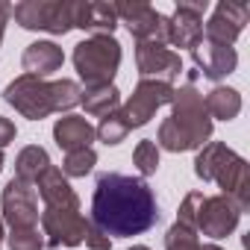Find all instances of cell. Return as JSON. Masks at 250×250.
<instances>
[{"label": "cell", "mask_w": 250, "mask_h": 250, "mask_svg": "<svg viewBox=\"0 0 250 250\" xmlns=\"http://www.w3.org/2000/svg\"><path fill=\"white\" fill-rule=\"evenodd\" d=\"M159 221V203L153 188L142 177L100 174L91 197V224L115 238L147 232Z\"/></svg>", "instance_id": "6da1fadb"}, {"label": "cell", "mask_w": 250, "mask_h": 250, "mask_svg": "<svg viewBox=\"0 0 250 250\" xmlns=\"http://www.w3.org/2000/svg\"><path fill=\"white\" fill-rule=\"evenodd\" d=\"M171 106H174L171 118H165L159 124L156 147H165L171 153L203 147L212 136V118L206 115L203 94L194 88V83H186V85L174 88Z\"/></svg>", "instance_id": "7a4b0ae2"}, {"label": "cell", "mask_w": 250, "mask_h": 250, "mask_svg": "<svg viewBox=\"0 0 250 250\" xmlns=\"http://www.w3.org/2000/svg\"><path fill=\"white\" fill-rule=\"evenodd\" d=\"M194 174L203 183H218L221 194H227L241 212L250 209V168L224 142H206L200 147L194 159Z\"/></svg>", "instance_id": "3957f363"}, {"label": "cell", "mask_w": 250, "mask_h": 250, "mask_svg": "<svg viewBox=\"0 0 250 250\" xmlns=\"http://www.w3.org/2000/svg\"><path fill=\"white\" fill-rule=\"evenodd\" d=\"M121 65V44L115 36H91L74 47V68L85 85H109Z\"/></svg>", "instance_id": "277c9868"}, {"label": "cell", "mask_w": 250, "mask_h": 250, "mask_svg": "<svg viewBox=\"0 0 250 250\" xmlns=\"http://www.w3.org/2000/svg\"><path fill=\"white\" fill-rule=\"evenodd\" d=\"M12 15L24 30L65 36L68 30H74V0H24L12 6Z\"/></svg>", "instance_id": "5b68a950"}, {"label": "cell", "mask_w": 250, "mask_h": 250, "mask_svg": "<svg viewBox=\"0 0 250 250\" xmlns=\"http://www.w3.org/2000/svg\"><path fill=\"white\" fill-rule=\"evenodd\" d=\"M3 100L9 106H15L24 118L30 121H42L47 115L56 112V97H53V83L21 74L15 77L6 88H3Z\"/></svg>", "instance_id": "8992f818"}, {"label": "cell", "mask_w": 250, "mask_h": 250, "mask_svg": "<svg viewBox=\"0 0 250 250\" xmlns=\"http://www.w3.org/2000/svg\"><path fill=\"white\" fill-rule=\"evenodd\" d=\"M171 100H174V85L171 83L139 80V85L133 88L127 103L118 109V115H121L124 124H127V130H136V127H145V124L156 115V109L171 103Z\"/></svg>", "instance_id": "52a82bcc"}, {"label": "cell", "mask_w": 250, "mask_h": 250, "mask_svg": "<svg viewBox=\"0 0 250 250\" xmlns=\"http://www.w3.org/2000/svg\"><path fill=\"white\" fill-rule=\"evenodd\" d=\"M0 206H3V221L9 229H24V227H39V191L36 186L12 177L0 194Z\"/></svg>", "instance_id": "ba28073f"}, {"label": "cell", "mask_w": 250, "mask_h": 250, "mask_svg": "<svg viewBox=\"0 0 250 250\" xmlns=\"http://www.w3.org/2000/svg\"><path fill=\"white\" fill-rule=\"evenodd\" d=\"M115 15L127 24L136 42H156L168 44V18L156 12L150 3H112Z\"/></svg>", "instance_id": "9c48e42d"}, {"label": "cell", "mask_w": 250, "mask_h": 250, "mask_svg": "<svg viewBox=\"0 0 250 250\" xmlns=\"http://www.w3.org/2000/svg\"><path fill=\"white\" fill-rule=\"evenodd\" d=\"M88 221L80 215V209H47L42 212V235L47 247H77L85 241Z\"/></svg>", "instance_id": "30bf717a"}, {"label": "cell", "mask_w": 250, "mask_h": 250, "mask_svg": "<svg viewBox=\"0 0 250 250\" xmlns=\"http://www.w3.org/2000/svg\"><path fill=\"white\" fill-rule=\"evenodd\" d=\"M136 65L142 80H159V83H174L183 74V59L165 44L156 42H136Z\"/></svg>", "instance_id": "8fae6325"}, {"label": "cell", "mask_w": 250, "mask_h": 250, "mask_svg": "<svg viewBox=\"0 0 250 250\" xmlns=\"http://www.w3.org/2000/svg\"><path fill=\"white\" fill-rule=\"evenodd\" d=\"M206 0H180L174 15L168 18V44L174 47H194L203 39V12Z\"/></svg>", "instance_id": "7c38bea8"}, {"label": "cell", "mask_w": 250, "mask_h": 250, "mask_svg": "<svg viewBox=\"0 0 250 250\" xmlns=\"http://www.w3.org/2000/svg\"><path fill=\"white\" fill-rule=\"evenodd\" d=\"M238 218H241V209L227 194L203 197L200 212H197V232L209 238H227L238 227Z\"/></svg>", "instance_id": "4fadbf2b"}, {"label": "cell", "mask_w": 250, "mask_h": 250, "mask_svg": "<svg viewBox=\"0 0 250 250\" xmlns=\"http://www.w3.org/2000/svg\"><path fill=\"white\" fill-rule=\"evenodd\" d=\"M247 18H250V6H244V3H227V0H221V3L215 6V12H212V18H209V24L203 27V33H206L203 39L232 47V42L241 36Z\"/></svg>", "instance_id": "5bb4252c"}, {"label": "cell", "mask_w": 250, "mask_h": 250, "mask_svg": "<svg viewBox=\"0 0 250 250\" xmlns=\"http://www.w3.org/2000/svg\"><path fill=\"white\" fill-rule=\"evenodd\" d=\"M191 59L194 65L200 68V74L206 80H224L235 71L238 65V53L235 47L229 44H218V42H209V39H200L194 47H191Z\"/></svg>", "instance_id": "9a60e30c"}, {"label": "cell", "mask_w": 250, "mask_h": 250, "mask_svg": "<svg viewBox=\"0 0 250 250\" xmlns=\"http://www.w3.org/2000/svg\"><path fill=\"white\" fill-rule=\"evenodd\" d=\"M118 27V15L112 3L103 0H74V30H85L91 36H112Z\"/></svg>", "instance_id": "2e32d148"}, {"label": "cell", "mask_w": 250, "mask_h": 250, "mask_svg": "<svg viewBox=\"0 0 250 250\" xmlns=\"http://www.w3.org/2000/svg\"><path fill=\"white\" fill-rule=\"evenodd\" d=\"M36 191H39V197L44 200L47 209H80V197H77V191L71 188L68 177H65L59 168H53V165L39 177Z\"/></svg>", "instance_id": "e0dca14e"}, {"label": "cell", "mask_w": 250, "mask_h": 250, "mask_svg": "<svg viewBox=\"0 0 250 250\" xmlns=\"http://www.w3.org/2000/svg\"><path fill=\"white\" fill-rule=\"evenodd\" d=\"M62 62H65V53H62V47L53 44V42H33V44L24 50V56H21L24 74L39 77V80L56 74V71L62 68Z\"/></svg>", "instance_id": "ac0fdd59"}, {"label": "cell", "mask_w": 250, "mask_h": 250, "mask_svg": "<svg viewBox=\"0 0 250 250\" xmlns=\"http://www.w3.org/2000/svg\"><path fill=\"white\" fill-rule=\"evenodd\" d=\"M94 139H97L94 127H91L85 118H80V115H65V118H59L53 124V142L65 153L80 150V147H91Z\"/></svg>", "instance_id": "d6986e66"}, {"label": "cell", "mask_w": 250, "mask_h": 250, "mask_svg": "<svg viewBox=\"0 0 250 250\" xmlns=\"http://www.w3.org/2000/svg\"><path fill=\"white\" fill-rule=\"evenodd\" d=\"M80 103H83V109H85L88 115L106 118V115L118 112L121 94H118V88H115L112 83H109V85H85V88L80 91Z\"/></svg>", "instance_id": "ffe728a7"}, {"label": "cell", "mask_w": 250, "mask_h": 250, "mask_svg": "<svg viewBox=\"0 0 250 250\" xmlns=\"http://www.w3.org/2000/svg\"><path fill=\"white\" fill-rule=\"evenodd\" d=\"M203 106H206V115H209V118L232 121V118L241 112V94H238L235 88L218 85V88H212V91L203 97Z\"/></svg>", "instance_id": "44dd1931"}, {"label": "cell", "mask_w": 250, "mask_h": 250, "mask_svg": "<svg viewBox=\"0 0 250 250\" xmlns=\"http://www.w3.org/2000/svg\"><path fill=\"white\" fill-rule=\"evenodd\" d=\"M47 168H50V156H47V150L39 147V145L24 147V150L18 153V159H15V177L24 180V183H30V186H36L39 177H42Z\"/></svg>", "instance_id": "7402d4cb"}, {"label": "cell", "mask_w": 250, "mask_h": 250, "mask_svg": "<svg viewBox=\"0 0 250 250\" xmlns=\"http://www.w3.org/2000/svg\"><path fill=\"white\" fill-rule=\"evenodd\" d=\"M94 165H97V153H94V147H80V150L65 153L62 174H65V177H85V174H91Z\"/></svg>", "instance_id": "603a6c76"}, {"label": "cell", "mask_w": 250, "mask_h": 250, "mask_svg": "<svg viewBox=\"0 0 250 250\" xmlns=\"http://www.w3.org/2000/svg\"><path fill=\"white\" fill-rule=\"evenodd\" d=\"M133 165H136V171L142 177L156 174V168H159V147H156V142H150V139L139 142L136 150H133Z\"/></svg>", "instance_id": "cb8c5ba5"}, {"label": "cell", "mask_w": 250, "mask_h": 250, "mask_svg": "<svg viewBox=\"0 0 250 250\" xmlns=\"http://www.w3.org/2000/svg\"><path fill=\"white\" fill-rule=\"evenodd\" d=\"M94 133H97V139L103 142V145H121L124 139H127V124L121 121V115L118 112H112V115H106V118H100V124L94 127Z\"/></svg>", "instance_id": "d4e9b609"}, {"label": "cell", "mask_w": 250, "mask_h": 250, "mask_svg": "<svg viewBox=\"0 0 250 250\" xmlns=\"http://www.w3.org/2000/svg\"><path fill=\"white\" fill-rule=\"evenodd\" d=\"M165 250H200L197 232L188 229V227H183V224H174L165 232Z\"/></svg>", "instance_id": "484cf974"}, {"label": "cell", "mask_w": 250, "mask_h": 250, "mask_svg": "<svg viewBox=\"0 0 250 250\" xmlns=\"http://www.w3.org/2000/svg\"><path fill=\"white\" fill-rule=\"evenodd\" d=\"M80 85L74 80H56L53 83V97H56V112H68L80 103Z\"/></svg>", "instance_id": "4316f807"}, {"label": "cell", "mask_w": 250, "mask_h": 250, "mask_svg": "<svg viewBox=\"0 0 250 250\" xmlns=\"http://www.w3.org/2000/svg\"><path fill=\"white\" fill-rule=\"evenodd\" d=\"M42 247H44V235L39 232V227H24L9 232V250H42Z\"/></svg>", "instance_id": "83f0119b"}, {"label": "cell", "mask_w": 250, "mask_h": 250, "mask_svg": "<svg viewBox=\"0 0 250 250\" xmlns=\"http://www.w3.org/2000/svg\"><path fill=\"white\" fill-rule=\"evenodd\" d=\"M200 203H203V194L200 191H188L186 200L180 203V212H177V224L188 227L197 232V212H200Z\"/></svg>", "instance_id": "f1b7e54d"}, {"label": "cell", "mask_w": 250, "mask_h": 250, "mask_svg": "<svg viewBox=\"0 0 250 250\" xmlns=\"http://www.w3.org/2000/svg\"><path fill=\"white\" fill-rule=\"evenodd\" d=\"M85 244H88L91 250H109V247H112L109 235H106V232H100L91 221H88V229H85Z\"/></svg>", "instance_id": "f546056e"}, {"label": "cell", "mask_w": 250, "mask_h": 250, "mask_svg": "<svg viewBox=\"0 0 250 250\" xmlns=\"http://www.w3.org/2000/svg\"><path fill=\"white\" fill-rule=\"evenodd\" d=\"M12 142H15V124L0 115V150H3L6 145H12Z\"/></svg>", "instance_id": "4dcf8cb0"}, {"label": "cell", "mask_w": 250, "mask_h": 250, "mask_svg": "<svg viewBox=\"0 0 250 250\" xmlns=\"http://www.w3.org/2000/svg\"><path fill=\"white\" fill-rule=\"evenodd\" d=\"M9 18H12V6L0 0V42H3V33H6V24H9Z\"/></svg>", "instance_id": "1f68e13d"}, {"label": "cell", "mask_w": 250, "mask_h": 250, "mask_svg": "<svg viewBox=\"0 0 250 250\" xmlns=\"http://www.w3.org/2000/svg\"><path fill=\"white\" fill-rule=\"evenodd\" d=\"M200 250H224V247H218V244H200Z\"/></svg>", "instance_id": "d6a6232c"}, {"label": "cell", "mask_w": 250, "mask_h": 250, "mask_svg": "<svg viewBox=\"0 0 250 250\" xmlns=\"http://www.w3.org/2000/svg\"><path fill=\"white\" fill-rule=\"evenodd\" d=\"M0 244H3V218H0Z\"/></svg>", "instance_id": "836d02e7"}, {"label": "cell", "mask_w": 250, "mask_h": 250, "mask_svg": "<svg viewBox=\"0 0 250 250\" xmlns=\"http://www.w3.org/2000/svg\"><path fill=\"white\" fill-rule=\"evenodd\" d=\"M0 171H3V150H0Z\"/></svg>", "instance_id": "e575fe53"}, {"label": "cell", "mask_w": 250, "mask_h": 250, "mask_svg": "<svg viewBox=\"0 0 250 250\" xmlns=\"http://www.w3.org/2000/svg\"><path fill=\"white\" fill-rule=\"evenodd\" d=\"M133 250H150V247H145V244H139V247H133Z\"/></svg>", "instance_id": "d590c367"}]
</instances>
